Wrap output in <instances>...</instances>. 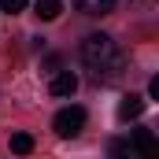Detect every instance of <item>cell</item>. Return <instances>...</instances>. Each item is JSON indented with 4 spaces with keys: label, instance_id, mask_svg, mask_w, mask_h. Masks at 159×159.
<instances>
[{
    "label": "cell",
    "instance_id": "obj_1",
    "mask_svg": "<svg viewBox=\"0 0 159 159\" xmlns=\"http://www.w3.org/2000/svg\"><path fill=\"white\" fill-rule=\"evenodd\" d=\"M81 63L89 67L93 81H115L122 78V67H126L115 37H107V34H89L81 41Z\"/></svg>",
    "mask_w": 159,
    "mask_h": 159
},
{
    "label": "cell",
    "instance_id": "obj_2",
    "mask_svg": "<svg viewBox=\"0 0 159 159\" xmlns=\"http://www.w3.org/2000/svg\"><path fill=\"white\" fill-rule=\"evenodd\" d=\"M52 129H56L59 137H78L81 129H85V111H81V107H63V111H56Z\"/></svg>",
    "mask_w": 159,
    "mask_h": 159
},
{
    "label": "cell",
    "instance_id": "obj_3",
    "mask_svg": "<svg viewBox=\"0 0 159 159\" xmlns=\"http://www.w3.org/2000/svg\"><path fill=\"white\" fill-rule=\"evenodd\" d=\"M129 152L137 159H159V141L152 129H133V137H129Z\"/></svg>",
    "mask_w": 159,
    "mask_h": 159
},
{
    "label": "cell",
    "instance_id": "obj_4",
    "mask_svg": "<svg viewBox=\"0 0 159 159\" xmlns=\"http://www.w3.org/2000/svg\"><path fill=\"white\" fill-rule=\"evenodd\" d=\"M52 96H74V89H78V74H70V70H59L56 78H52Z\"/></svg>",
    "mask_w": 159,
    "mask_h": 159
},
{
    "label": "cell",
    "instance_id": "obj_5",
    "mask_svg": "<svg viewBox=\"0 0 159 159\" xmlns=\"http://www.w3.org/2000/svg\"><path fill=\"white\" fill-rule=\"evenodd\" d=\"M115 4H119V0H74V7H78L81 15H89V19H100V15H107Z\"/></svg>",
    "mask_w": 159,
    "mask_h": 159
},
{
    "label": "cell",
    "instance_id": "obj_6",
    "mask_svg": "<svg viewBox=\"0 0 159 159\" xmlns=\"http://www.w3.org/2000/svg\"><path fill=\"white\" fill-rule=\"evenodd\" d=\"M141 111H144V100H141V96H133V93H129V96L119 104V119H122V122L141 119Z\"/></svg>",
    "mask_w": 159,
    "mask_h": 159
},
{
    "label": "cell",
    "instance_id": "obj_7",
    "mask_svg": "<svg viewBox=\"0 0 159 159\" xmlns=\"http://www.w3.org/2000/svg\"><path fill=\"white\" fill-rule=\"evenodd\" d=\"M34 11H37V19L52 22V19H59V11H63V0H34Z\"/></svg>",
    "mask_w": 159,
    "mask_h": 159
},
{
    "label": "cell",
    "instance_id": "obj_8",
    "mask_svg": "<svg viewBox=\"0 0 159 159\" xmlns=\"http://www.w3.org/2000/svg\"><path fill=\"white\" fill-rule=\"evenodd\" d=\"M11 152L15 156H30L34 152V137L30 133H11Z\"/></svg>",
    "mask_w": 159,
    "mask_h": 159
},
{
    "label": "cell",
    "instance_id": "obj_9",
    "mask_svg": "<svg viewBox=\"0 0 159 159\" xmlns=\"http://www.w3.org/2000/svg\"><path fill=\"white\" fill-rule=\"evenodd\" d=\"M107 152H111V159H129L133 156V152H129V141H111Z\"/></svg>",
    "mask_w": 159,
    "mask_h": 159
},
{
    "label": "cell",
    "instance_id": "obj_10",
    "mask_svg": "<svg viewBox=\"0 0 159 159\" xmlns=\"http://www.w3.org/2000/svg\"><path fill=\"white\" fill-rule=\"evenodd\" d=\"M26 4H30V0H0V11H7V15H19Z\"/></svg>",
    "mask_w": 159,
    "mask_h": 159
}]
</instances>
